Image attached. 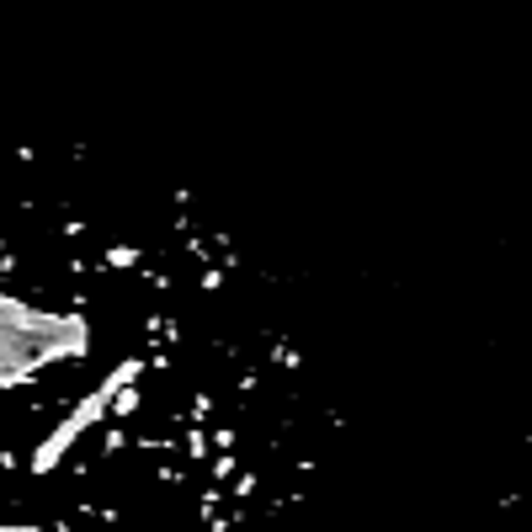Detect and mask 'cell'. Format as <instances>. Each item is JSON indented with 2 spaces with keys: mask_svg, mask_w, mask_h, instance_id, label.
Instances as JSON below:
<instances>
[{
  "mask_svg": "<svg viewBox=\"0 0 532 532\" xmlns=\"http://www.w3.org/2000/svg\"><path fill=\"white\" fill-rule=\"evenodd\" d=\"M91 346V330L69 314H43L0 293V383H27L48 362H69Z\"/></svg>",
  "mask_w": 532,
  "mask_h": 532,
  "instance_id": "6da1fadb",
  "label": "cell"
},
{
  "mask_svg": "<svg viewBox=\"0 0 532 532\" xmlns=\"http://www.w3.org/2000/svg\"><path fill=\"white\" fill-rule=\"evenodd\" d=\"M0 532H43V527H0Z\"/></svg>",
  "mask_w": 532,
  "mask_h": 532,
  "instance_id": "7a4b0ae2",
  "label": "cell"
}]
</instances>
